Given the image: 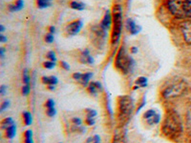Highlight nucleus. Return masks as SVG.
<instances>
[{"label": "nucleus", "mask_w": 191, "mask_h": 143, "mask_svg": "<svg viewBox=\"0 0 191 143\" xmlns=\"http://www.w3.org/2000/svg\"><path fill=\"white\" fill-rule=\"evenodd\" d=\"M170 13L179 18H191V0H168Z\"/></svg>", "instance_id": "1"}, {"label": "nucleus", "mask_w": 191, "mask_h": 143, "mask_svg": "<svg viewBox=\"0 0 191 143\" xmlns=\"http://www.w3.org/2000/svg\"><path fill=\"white\" fill-rule=\"evenodd\" d=\"M112 17H113V27L111 33V42L115 44L118 41L121 34L122 28V11L121 5L116 4L112 9Z\"/></svg>", "instance_id": "2"}, {"label": "nucleus", "mask_w": 191, "mask_h": 143, "mask_svg": "<svg viewBox=\"0 0 191 143\" xmlns=\"http://www.w3.org/2000/svg\"><path fill=\"white\" fill-rule=\"evenodd\" d=\"M182 131V126L179 116L174 112H169L163 124V132L168 136H174L180 134Z\"/></svg>", "instance_id": "3"}, {"label": "nucleus", "mask_w": 191, "mask_h": 143, "mask_svg": "<svg viewBox=\"0 0 191 143\" xmlns=\"http://www.w3.org/2000/svg\"><path fill=\"white\" fill-rule=\"evenodd\" d=\"M115 65L123 74H127L128 72L131 70V67L133 66V59L126 54L123 48H121L120 51H118V53L117 54Z\"/></svg>", "instance_id": "4"}, {"label": "nucleus", "mask_w": 191, "mask_h": 143, "mask_svg": "<svg viewBox=\"0 0 191 143\" xmlns=\"http://www.w3.org/2000/svg\"><path fill=\"white\" fill-rule=\"evenodd\" d=\"M185 89H187V85H185L184 81H178V82H175L170 86L166 87V88L163 91V96L164 98H168V99L172 98H176V96L182 95Z\"/></svg>", "instance_id": "5"}, {"label": "nucleus", "mask_w": 191, "mask_h": 143, "mask_svg": "<svg viewBox=\"0 0 191 143\" xmlns=\"http://www.w3.org/2000/svg\"><path fill=\"white\" fill-rule=\"evenodd\" d=\"M134 103L130 96H121L120 98L118 101V110H120V114L121 116H128L131 115V112L133 110Z\"/></svg>", "instance_id": "6"}, {"label": "nucleus", "mask_w": 191, "mask_h": 143, "mask_svg": "<svg viewBox=\"0 0 191 143\" xmlns=\"http://www.w3.org/2000/svg\"><path fill=\"white\" fill-rule=\"evenodd\" d=\"M82 25H83V23H82L80 19H75L66 25L64 33L66 34L67 36H73V35H76V34L79 33V31L82 28Z\"/></svg>", "instance_id": "7"}, {"label": "nucleus", "mask_w": 191, "mask_h": 143, "mask_svg": "<svg viewBox=\"0 0 191 143\" xmlns=\"http://www.w3.org/2000/svg\"><path fill=\"white\" fill-rule=\"evenodd\" d=\"M180 29L183 34L185 43L191 44V20H184V22L180 24Z\"/></svg>", "instance_id": "8"}, {"label": "nucleus", "mask_w": 191, "mask_h": 143, "mask_svg": "<svg viewBox=\"0 0 191 143\" xmlns=\"http://www.w3.org/2000/svg\"><path fill=\"white\" fill-rule=\"evenodd\" d=\"M92 75H93L92 73H85V74L75 73L73 74V78L76 81H79V82L83 86H87L89 85V81L92 77Z\"/></svg>", "instance_id": "9"}, {"label": "nucleus", "mask_w": 191, "mask_h": 143, "mask_svg": "<svg viewBox=\"0 0 191 143\" xmlns=\"http://www.w3.org/2000/svg\"><path fill=\"white\" fill-rule=\"evenodd\" d=\"M126 26H127V29H128V32L130 33V34H132V35H135V34H139L142 30V28L139 26V25H137V23L134 21L132 18H129L127 20Z\"/></svg>", "instance_id": "10"}, {"label": "nucleus", "mask_w": 191, "mask_h": 143, "mask_svg": "<svg viewBox=\"0 0 191 143\" xmlns=\"http://www.w3.org/2000/svg\"><path fill=\"white\" fill-rule=\"evenodd\" d=\"M113 23V17H112V14L109 11H106L104 13V16H103L102 20H101V23H100V26L102 29H104L105 31L107 29H109L110 26Z\"/></svg>", "instance_id": "11"}, {"label": "nucleus", "mask_w": 191, "mask_h": 143, "mask_svg": "<svg viewBox=\"0 0 191 143\" xmlns=\"http://www.w3.org/2000/svg\"><path fill=\"white\" fill-rule=\"evenodd\" d=\"M24 7L23 0H13L8 5V10L10 12H18Z\"/></svg>", "instance_id": "12"}, {"label": "nucleus", "mask_w": 191, "mask_h": 143, "mask_svg": "<svg viewBox=\"0 0 191 143\" xmlns=\"http://www.w3.org/2000/svg\"><path fill=\"white\" fill-rule=\"evenodd\" d=\"M80 62L82 63H87V64H93L94 59L90 55L88 50H84L80 55Z\"/></svg>", "instance_id": "13"}, {"label": "nucleus", "mask_w": 191, "mask_h": 143, "mask_svg": "<svg viewBox=\"0 0 191 143\" xmlns=\"http://www.w3.org/2000/svg\"><path fill=\"white\" fill-rule=\"evenodd\" d=\"M101 84L100 82H92L88 85V92L92 95H97L99 91H101Z\"/></svg>", "instance_id": "14"}, {"label": "nucleus", "mask_w": 191, "mask_h": 143, "mask_svg": "<svg viewBox=\"0 0 191 143\" xmlns=\"http://www.w3.org/2000/svg\"><path fill=\"white\" fill-rule=\"evenodd\" d=\"M41 80H42V82L44 84H47L48 86L49 85H55V84H58V78L55 77V76H53V75H51V76H43L42 78H41Z\"/></svg>", "instance_id": "15"}, {"label": "nucleus", "mask_w": 191, "mask_h": 143, "mask_svg": "<svg viewBox=\"0 0 191 143\" xmlns=\"http://www.w3.org/2000/svg\"><path fill=\"white\" fill-rule=\"evenodd\" d=\"M35 5L38 9H46L52 6V0H35Z\"/></svg>", "instance_id": "16"}, {"label": "nucleus", "mask_w": 191, "mask_h": 143, "mask_svg": "<svg viewBox=\"0 0 191 143\" xmlns=\"http://www.w3.org/2000/svg\"><path fill=\"white\" fill-rule=\"evenodd\" d=\"M70 8L73 10H76V11H82L85 8V4L79 1H72L70 3Z\"/></svg>", "instance_id": "17"}, {"label": "nucleus", "mask_w": 191, "mask_h": 143, "mask_svg": "<svg viewBox=\"0 0 191 143\" xmlns=\"http://www.w3.org/2000/svg\"><path fill=\"white\" fill-rule=\"evenodd\" d=\"M15 134H16V127H15L14 124L6 129V137L7 139H13Z\"/></svg>", "instance_id": "18"}, {"label": "nucleus", "mask_w": 191, "mask_h": 143, "mask_svg": "<svg viewBox=\"0 0 191 143\" xmlns=\"http://www.w3.org/2000/svg\"><path fill=\"white\" fill-rule=\"evenodd\" d=\"M13 124L14 123H13V118H11V117H7V118H5L1 121V128L2 129H7Z\"/></svg>", "instance_id": "19"}, {"label": "nucleus", "mask_w": 191, "mask_h": 143, "mask_svg": "<svg viewBox=\"0 0 191 143\" xmlns=\"http://www.w3.org/2000/svg\"><path fill=\"white\" fill-rule=\"evenodd\" d=\"M136 85H137V86H135V89L145 87V86L147 85V78H146V77H143V76H142V77H139V78L136 80Z\"/></svg>", "instance_id": "20"}, {"label": "nucleus", "mask_w": 191, "mask_h": 143, "mask_svg": "<svg viewBox=\"0 0 191 143\" xmlns=\"http://www.w3.org/2000/svg\"><path fill=\"white\" fill-rule=\"evenodd\" d=\"M24 143H34L33 140V132L31 130H27L24 133Z\"/></svg>", "instance_id": "21"}, {"label": "nucleus", "mask_w": 191, "mask_h": 143, "mask_svg": "<svg viewBox=\"0 0 191 143\" xmlns=\"http://www.w3.org/2000/svg\"><path fill=\"white\" fill-rule=\"evenodd\" d=\"M23 120H24V123L25 125H31V123H32L33 121V117H32V115H31V113H29V112H24L23 113Z\"/></svg>", "instance_id": "22"}, {"label": "nucleus", "mask_w": 191, "mask_h": 143, "mask_svg": "<svg viewBox=\"0 0 191 143\" xmlns=\"http://www.w3.org/2000/svg\"><path fill=\"white\" fill-rule=\"evenodd\" d=\"M160 119H161V115H160L159 114H156L154 115L151 118L147 119V123L150 124V125H154V124H158L160 122Z\"/></svg>", "instance_id": "23"}, {"label": "nucleus", "mask_w": 191, "mask_h": 143, "mask_svg": "<svg viewBox=\"0 0 191 143\" xmlns=\"http://www.w3.org/2000/svg\"><path fill=\"white\" fill-rule=\"evenodd\" d=\"M23 82L25 85L30 84V76H29V73L27 70H24V72H23Z\"/></svg>", "instance_id": "24"}, {"label": "nucleus", "mask_w": 191, "mask_h": 143, "mask_svg": "<svg viewBox=\"0 0 191 143\" xmlns=\"http://www.w3.org/2000/svg\"><path fill=\"white\" fill-rule=\"evenodd\" d=\"M55 64L54 61L49 60V61H45V62L43 63V67L46 68V69H49V70L55 68Z\"/></svg>", "instance_id": "25"}, {"label": "nucleus", "mask_w": 191, "mask_h": 143, "mask_svg": "<svg viewBox=\"0 0 191 143\" xmlns=\"http://www.w3.org/2000/svg\"><path fill=\"white\" fill-rule=\"evenodd\" d=\"M46 113H47V115L48 116L53 117L56 114V110L55 109V107H52V108H47V112H46Z\"/></svg>", "instance_id": "26"}, {"label": "nucleus", "mask_w": 191, "mask_h": 143, "mask_svg": "<svg viewBox=\"0 0 191 143\" xmlns=\"http://www.w3.org/2000/svg\"><path fill=\"white\" fill-rule=\"evenodd\" d=\"M86 115H87V117H93V118H94V117L97 115V112L95 110H92V109H87L86 110Z\"/></svg>", "instance_id": "27"}, {"label": "nucleus", "mask_w": 191, "mask_h": 143, "mask_svg": "<svg viewBox=\"0 0 191 143\" xmlns=\"http://www.w3.org/2000/svg\"><path fill=\"white\" fill-rule=\"evenodd\" d=\"M46 57H48V59L50 61H54V62H55V60H56V57H55V54L53 52V51H50V52L47 54V55Z\"/></svg>", "instance_id": "28"}, {"label": "nucleus", "mask_w": 191, "mask_h": 143, "mask_svg": "<svg viewBox=\"0 0 191 143\" xmlns=\"http://www.w3.org/2000/svg\"><path fill=\"white\" fill-rule=\"evenodd\" d=\"M44 39H45V42H47V43H52L54 41V34H47L45 35V37H44Z\"/></svg>", "instance_id": "29"}, {"label": "nucleus", "mask_w": 191, "mask_h": 143, "mask_svg": "<svg viewBox=\"0 0 191 143\" xmlns=\"http://www.w3.org/2000/svg\"><path fill=\"white\" fill-rule=\"evenodd\" d=\"M154 115H156V113H155V111H154V110H149V111H147L146 113L143 115V116H144V118L149 119V118H151V117H152Z\"/></svg>", "instance_id": "30"}, {"label": "nucleus", "mask_w": 191, "mask_h": 143, "mask_svg": "<svg viewBox=\"0 0 191 143\" xmlns=\"http://www.w3.org/2000/svg\"><path fill=\"white\" fill-rule=\"evenodd\" d=\"M30 91H31L30 85H24V86L22 87V94H23V95H29Z\"/></svg>", "instance_id": "31"}, {"label": "nucleus", "mask_w": 191, "mask_h": 143, "mask_svg": "<svg viewBox=\"0 0 191 143\" xmlns=\"http://www.w3.org/2000/svg\"><path fill=\"white\" fill-rule=\"evenodd\" d=\"M90 139L92 141V143H100V136H95L94 137H90ZM87 143H91L89 141H87Z\"/></svg>", "instance_id": "32"}, {"label": "nucleus", "mask_w": 191, "mask_h": 143, "mask_svg": "<svg viewBox=\"0 0 191 143\" xmlns=\"http://www.w3.org/2000/svg\"><path fill=\"white\" fill-rule=\"evenodd\" d=\"M113 143H125L124 139L121 136H116L114 137V140H113Z\"/></svg>", "instance_id": "33"}, {"label": "nucleus", "mask_w": 191, "mask_h": 143, "mask_svg": "<svg viewBox=\"0 0 191 143\" xmlns=\"http://www.w3.org/2000/svg\"><path fill=\"white\" fill-rule=\"evenodd\" d=\"M9 105H10V102H9L8 100L4 101L3 103H2V105H1V108H0V111H1V112H3L5 109H7V108H8V107H9Z\"/></svg>", "instance_id": "34"}, {"label": "nucleus", "mask_w": 191, "mask_h": 143, "mask_svg": "<svg viewBox=\"0 0 191 143\" xmlns=\"http://www.w3.org/2000/svg\"><path fill=\"white\" fill-rule=\"evenodd\" d=\"M46 107L47 108H52V107H55V101L53 99H48L46 102Z\"/></svg>", "instance_id": "35"}, {"label": "nucleus", "mask_w": 191, "mask_h": 143, "mask_svg": "<svg viewBox=\"0 0 191 143\" xmlns=\"http://www.w3.org/2000/svg\"><path fill=\"white\" fill-rule=\"evenodd\" d=\"M85 122H86L87 125H93V124L95 123V119L93 118V117H87Z\"/></svg>", "instance_id": "36"}, {"label": "nucleus", "mask_w": 191, "mask_h": 143, "mask_svg": "<svg viewBox=\"0 0 191 143\" xmlns=\"http://www.w3.org/2000/svg\"><path fill=\"white\" fill-rule=\"evenodd\" d=\"M60 66L61 67H62L64 70H66V71H68L69 69H70V66H69V64H67L65 61H61L60 62Z\"/></svg>", "instance_id": "37"}, {"label": "nucleus", "mask_w": 191, "mask_h": 143, "mask_svg": "<svg viewBox=\"0 0 191 143\" xmlns=\"http://www.w3.org/2000/svg\"><path fill=\"white\" fill-rule=\"evenodd\" d=\"M73 122H74V124L76 125V126H80L81 125V120L79 118V117H74Z\"/></svg>", "instance_id": "38"}, {"label": "nucleus", "mask_w": 191, "mask_h": 143, "mask_svg": "<svg viewBox=\"0 0 191 143\" xmlns=\"http://www.w3.org/2000/svg\"><path fill=\"white\" fill-rule=\"evenodd\" d=\"M187 125L189 128H191V109L188 111V114H187Z\"/></svg>", "instance_id": "39"}, {"label": "nucleus", "mask_w": 191, "mask_h": 143, "mask_svg": "<svg viewBox=\"0 0 191 143\" xmlns=\"http://www.w3.org/2000/svg\"><path fill=\"white\" fill-rule=\"evenodd\" d=\"M6 86H4V85H2L1 87H0V94H1L2 95H5V93H6Z\"/></svg>", "instance_id": "40"}, {"label": "nucleus", "mask_w": 191, "mask_h": 143, "mask_svg": "<svg viewBox=\"0 0 191 143\" xmlns=\"http://www.w3.org/2000/svg\"><path fill=\"white\" fill-rule=\"evenodd\" d=\"M0 41H1V42H6L7 41V37L5 36L3 34H0Z\"/></svg>", "instance_id": "41"}, {"label": "nucleus", "mask_w": 191, "mask_h": 143, "mask_svg": "<svg viewBox=\"0 0 191 143\" xmlns=\"http://www.w3.org/2000/svg\"><path fill=\"white\" fill-rule=\"evenodd\" d=\"M55 32V28L54 26H50L49 27V33L50 34H54Z\"/></svg>", "instance_id": "42"}, {"label": "nucleus", "mask_w": 191, "mask_h": 143, "mask_svg": "<svg viewBox=\"0 0 191 143\" xmlns=\"http://www.w3.org/2000/svg\"><path fill=\"white\" fill-rule=\"evenodd\" d=\"M131 52H132L133 54H136V53L138 52V49H137L136 47H132V48H131Z\"/></svg>", "instance_id": "43"}, {"label": "nucleus", "mask_w": 191, "mask_h": 143, "mask_svg": "<svg viewBox=\"0 0 191 143\" xmlns=\"http://www.w3.org/2000/svg\"><path fill=\"white\" fill-rule=\"evenodd\" d=\"M4 30H5L4 26H3V25H1V26H0V33H1V34H3V32H4Z\"/></svg>", "instance_id": "44"}, {"label": "nucleus", "mask_w": 191, "mask_h": 143, "mask_svg": "<svg viewBox=\"0 0 191 143\" xmlns=\"http://www.w3.org/2000/svg\"><path fill=\"white\" fill-rule=\"evenodd\" d=\"M0 53H1V57H4V48H1V49H0Z\"/></svg>", "instance_id": "45"}, {"label": "nucleus", "mask_w": 191, "mask_h": 143, "mask_svg": "<svg viewBox=\"0 0 191 143\" xmlns=\"http://www.w3.org/2000/svg\"><path fill=\"white\" fill-rule=\"evenodd\" d=\"M48 88H49L50 90H55V86H54V85H49Z\"/></svg>", "instance_id": "46"}]
</instances>
